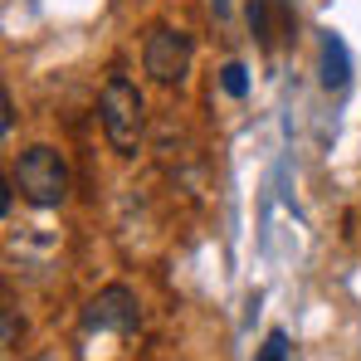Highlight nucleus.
Instances as JSON below:
<instances>
[{"label": "nucleus", "instance_id": "1", "mask_svg": "<svg viewBox=\"0 0 361 361\" xmlns=\"http://www.w3.org/2000/svg\"><path fill=\"white\" fill-rule=\"evenodd\" d=\"M98 122H103V137L118 157H137L142 147V132H147V103L137 93V83L127 73H113L98 93Z\"/></svg>", "mask_w": 361, "mask_h": 361}, {"label": "nucleus", "instance_id": "2", "mask_svg": "<svg viewBox=\"0 0 361 361\" xmlns=\"http://www.w3.org/2000/svg\"><path fill=\"white\" fill-rule=\"evenodd\" d=\"M15 190L35 205V210H54L68 200V161H63L54 147H30L20 152L15 161Z\"/></svg>", "mask_w": 361, "mask_h": 361}, {"label": "nucleus", "instance_id": "3", "mask_svg": "<svg viewBox=\"0 0 361 361\" xmlns=\"http://www.w3.org/2000/svg\"><path fill=\"white\" fill-rule=\"evenodd\" d=\"M190 59H195V44H190V35L176 30V25H152L147 30V44H142V63H147V73L157 78V83H185V73H190Z\"/></svg>", "mask_w": 361, "mask_h": 361}, {"label": "nucleus", "instance_id": "4", "mask_svg": "<svg viewBox=\"0 0 361 361\" xmlns=\"http://www.w3.org/2000/svg\"><path fill=\"white\" fill-rule=\"evenodd\" d=\"M83 332H118V337H132L137 327H142V302L137 293L127 288V283H108V288H98L88 307H83Z\"/></svg>", "mask_w": 361, "mask_h": 361}, {"label": "nucleus", "instance_id": "5", "mask_svg": "<svg viewBox=\"0 0 361 361\" xmlns=\"http://www.w3.org/2000/svg\"><path fill=\"white\" fill-rule=\"evenodd\" d=\"M317 54H322V88H327V93H342V88L352 83V54H347L342 35L322 30V35H317Z\"/></svg>", "mask_w": 361, "mask_h": 361}, {"label": "nucleus", "instance_id": "6", "mask_svg": "<svg viewBox=\"0 0 361 361\" xmlns=\"http://www.w3.org/2000/svg\"><path fill=\"white\" fill-rule=\"evenodd\" d=\"M249 30L264 49H274V39L293 30V15H288L283 0H249Z\"/></svg>", "mask_w": 361, "mask_h": 361}, {"label": "nucleus", "instance_id": "7", "mask_svg": "<svg viewBox=\"0 0 361 361\" xmlns=\"http://www.w3.org/2000/svg\"><path fill=\"white\" fill-rule=\"evenodd\" d=\"M288 352H293V347H288V332L274 327V332L264 337V347H259V361H288Z\"/></svg>", "mask_w": 361, "mask_h": 361}, {"label": "nucleus", "instance_id": "8", "mask_svg": "<svg viewBox=\"0 0 361 361\" xmlns=\"http://www.w3.org/2000/svg\"><path fill=\"white\" fill-rule=\"evenodd\" d=\"M220 88H225L230 98H244V93H249V73H244V63H225V68H220Z\"/></svg>", "mask_w": 361, "mask_h": 361}, {"label": "nucleus", "instance_id": "9", "mask_svg": "<svg viewBox=\"0 0 361 361\" xmlns=\"http://www.w3.org/2000/svg\"><path fill=\"white\" fill-rule=\"evenodd\" d=\"M0 132L5 137L15 132V98H10V88H0Z\"/></svg>", "mask_w": 361, "mask_h": 361}, {"label": "nucleus", "instance_id": "10", "mask_svg": "<svg viewBox=\"0 0 361 361\" xmlns=\"http://www.w3.org/2000/svg\"><path fill=\"white\" fill-rule=\"evenodd\" d=\"M0 312H5V347H15V342H20V322H15V302L5 298V307H0Z\"/></svg>", "mask_w": 361, "mask_h": 361}, {"label": "nucleus", "instance_id": "11", "mask_svg": "<svg viewBox=\"0 0 361 361\" xmlns=\"http://www.w3.org/2000/svg\"><path fill=\"white\" fill-rule=\"evenodd\" d=\"M10 205H15V180H10V185L0 190V210H5V215H10Z\"/></svg>", "mask_w": 361, "mask_h": 361}, {"label": "nucleus", "instance_id": "12", "mask_svg": "<svg viewBox=\"0 0 361 361\" xmlns=\"http://www.w3.org/2000/svg\"><path fill=\"white\" fill-rule=\"evenodd\" d=\"M225 10H230V0H215V15H225Z\"/></svg>", "mask_w": 361, "mask_h": 361}]
</instances>
